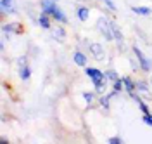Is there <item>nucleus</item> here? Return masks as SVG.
Listing matches in <instances>:
<instances>
[{
    "label": "nucleus",
    "instance_id": "1",
    "mask_svg": "<svg viewBox=\"0 0 152 144\" xmlns=\"http://www.w3.org/2000/svg\"><path fill=\"white\" fill-rule=\"evenodd\" d=\"M97 28L100 30V33L104 35L105 40H114V31H113L111 19H107L105 16H100L99 21H97Z\"/></svg>",
    "mask_w": 152,
    "mask_h": 144
},
{
    "label": "nucleus",
    "instance_id": "2",
    "mask_svg": "<svg viewBox=\"0 0 152 144\" xmlns=\"http://www.w3.org/2000/svg\"><path fill=\"white\" fill-rule=\"evenodd\" d=\"M133 54L137 56V59H138V64H140V68H142L143 71H151V69H152V63H151V59L145 58V56L142 54V50L137 47V45L133 47Z\"/></svg>",
    "mask_w": 152,
    "mask_h": 144
},
{
    "label": "nucleus",
    "instance_id": "3",
    "mask_svg": "<svg viewBox=\"0 0 152 144\" xmlns=\"http://www.w3.org/2000/svg\"><path fill=\"white\" fill-rule=\"evenodd\" d=\"M85 71H86V75L90 77V80L94 82V85H99V83H102V82L107 80L104 73H102V71H99L97 68H86Z\"/></svg>",
    "mask_w": 152,
    "mask_h": 144
},
{
    "label": "nucleus",
    "instance_id": "4",
    "mask_svg": "<svg viewBox=\"0 0 152 144\" xmlns=\"http://www.w3.org/2000/svg\"><path fill=\"white\" fill-rule=\"evenodd\" d=\"M90 50H92V56H94L97 61H102L105 58V52H104V47L100 44H90Z\"/></svg>",
    "mask_w": 152,
    "mask_h": 144
},
{
    "label": "nucleus",
    "instance_id": "5",
    "mask_svg": "<svg viewBox=\"0 0 152 144\" xmlns=\"http://www.w3.org/2000/svg\"><path fill=\"white\" fill-rule=\"evenodd\" d=\"M0 7H2L4 14H16L14 0H0Z\"/></svg>",
    "mask_w": 152,
    "mask_h": 144
},
{
    "label": "nucleus",
    "instance_id": "6",
    "mask_svg": "<svg viewBox=\"0 0 152 144\" xmlns=\"http://www.w3.org/2000/svg\"><path fill=\"white\" fill-rule=\"evenodd\" d=\"M76 16H78L80 21H86L88 16H90V9H88L86 5H80V7L76 9Z\"/></svg>",
    "mask_w": 152,
    "mask_h": 144
},
{
    "label": "nucleus",
    "instance_id": "7",
    "mask_svg": "<svg viewBox=\"0 0 152 144\" xmlns=\"http://www.w3.org/2000/svg\"><path fill=\"white\" fill-rule=\"evenodd\" d=\"M2 31L4 33H21V26H19L18 23H12V24H4L2 26Z\"/></svg>",
    "mask_w": 152,
    "mask_h": 144
},
{
    "label": "nucleus",
    "instance_id": "8",
    "mask_svg": "<svg viewBox=\"0 0 152 144\" xmlns=\"http://www.w3.org/2000/svg\"><path fill=\"white\" fill-rule=\"evenodd\" d=\"M38 24H40L42 28H45V30L52 28V26H50V19H48V14L42 12V14H40V18H38Z\"/></svg>",
    "mask_w": 152,
    "mask_h": 144
},
{
    "label": "nucleus",
    "instance_id": "9",
    "mask_svg": "<svg viewBox=\"0 0 152 144\" xmlns=\"http://www.w3.org/2000/svg\"><path fill=\"white\" fill-rule=\"evenodd\" d=\"M121 80H123V83H124V90H126L128 94H132L133 90H135V85H137V83H135L130 77H123Z\"/></svg>",
    "mask_w": 152,
    "mask_h": 144
},
{
    "label": "nucleus",
    "instance_id": "10",
    "mask_svg": "<svg viewBox=\"0 0 152 144\" xmlns=\"http://www.w3.org/2000/svg\"><path fill=\"white\" fill-rule=\"evenodd\" d=\"M52 18H54L56 21H61V23H66V21H67V18L64 16V12L61 10V7H59V5L54 9V12H52Z\"/></svg>",
    "mask_w": 152,
    "mask_h": 144
},
{
    "label": "nucleus",
    "instance_id": "11",
    "mask_svg": "<svg viewBox=\"0 0 152 144\" xmlns=\"http://www.w3.org/2000/svg\"><path fill=\"white\" fill-rule=\"evenodd\" d=\"M73 59H75V64H78V66H85L86 64V56L83 52H75Z\"/></svg>",
    "mask_w": 152,
    "mask_h": 144
},
{
    "label": "nucleus",
    "instance_id": "12",
    "mask_svg": "<svg viewBox=\"0 0 152 144\" xmlns=\"http://www.w3.org/2000/svg\"><path fill=\"white\" fill-rule=\"evenodd\" d=\"M111 24H113V31H114V40L121 45V44H123V35H121V30L118 28V24H116L114 21H111Z\"/></svg>",
    "mask_w": 152,
    "mask_h": 144
},
{
    "label": "nucleus",
    "instance_id": "13",
    "mask_svg": "<svg viewBox=\"0 0 152 144\" xmlns=\"http://www.w3.org/2000/svg\"><path fill=\"white\" fill-rule=\"evenodd\" d=\"M50 30H52V37H54L56 40H59V42L64 40V35H66V33H64L62 28H56V26H54V28H50Z\"/></svg>",
    "mask_w": 152,
    "mask_h": 144
},
{
    "label": "nucleus",
    "instance_id": "14",
    "mask_svg": "<svg viewBox=\"0 0 152 144\" xmlns=\"http://www.w3.org/2000/svg\"><path fill=\"white\" fill-rule=\"evenodd\" d=\"M19 77H21V80H29V77H31V69H29L28 64L23 66V68H19Z\"/></svg>",
    "mask_w": 152,
    "mask_h": 144
},
{
    "label": "nucleus",
    "instance_id": "15",
    "mask_svg": "<svg viewBox=\"0 0 152 144\" xmlns=\"http://www.w3.org/2000/svg\"><path fill=\"white\" fill-rule=\"evenodd\" d=\"M132 10L135 14H140V16H149V14H152L151 7H132Z\"/></svg>",
    "mask_w": 152,
    "mask_h": 144
},
{
    "label": "nucleus",
    "instance_id": "16",
    "mask_svg": "<svg viewBox=\"0 0 152 144\" xmlns=\"http://www.w3.org/2000/svg\"><path fill=\"white\" fill-rule=\"evenodd\" d=\"M135 89H137V90H140L143 96H149V87H147V83H145V82H137Z\"/></svg>",
    "mask_w": 152,
    "mask_h": 144
},
{
    "label": "nucleus",
    "instance_id": "17",
    "mask_svg": "<svg viewBox=\"0 0 152 144\" xmlns=\"http://www.w3.org/2000/svg\"><path fill=\"white\" fill-rule=\"evenodd\" d=\"M104 75H105V78H107L109 82H116L118 78H121L119 75H118V73H116V71H114V69H107V71H105Z\"/></svg>",
    "mask_w": 152,
    "mask_h": 144
},
{
    "label": "nucleus",
    "instance_id": "18",
    "mask_svg": "<svg viewBox=\"0 0 152 144\" xmlns=\"http://www.w3.org/2000/svg\"><path fill=\"white\" fill-rule=\"evenodd\" d=\"M114 85H113V89L114 90H116V92H121V89H123V80H121V78H118V80H116V82H113Z\"/></svg>",
    "mask_w": 152,
    "mask_h": 144
},
{
    "label": "nucleus",
    "instance_id": "19",
    "mask_svg": "<svg viewBox=\"0 0 152 144\" xmlns=\"http://www.w3.org/2000/svg\"><path fill=\"white\" fill-rule=\"evenodd\" d=\"M95 94H97V92H85V94H83V99H85L86 103L90 104V103L95 99Z\"/></svg>",
    "mask_w": 152,
    "mask_h": 144
},
{
    "label": "nucleus",
    "instance_id": "20",
    "mask_svg": "<svg viewBox=\"0 0 152 144\" xmlns=\"http://www.w3.org/2000/svg\"><path fill=\"white\" fill-rule=\"evenodd\" d=\"M143 123L149 125V127H152V113H147V115H143Z\"/></svg>",
    "mask_w": 152,
    "mask_h": 144
},
{
    "label": "nucleus",
    "instance_id": "21",
    "mask_svg": "<svg viewBox=\"0 0 152 144\" xmlns=\"http://www.w3.org/2000/svg\"><path fill=\"white\" fill-rule=\"evenodd\" d=\"M104 90H105V82L99 83V85H95V92H97V94H104Z\"/></svg>",
    "mask_w": 152,
    "mask_h": 144
},
{
    "label": "nucleus",
    "instance_id": "22",
    "mask_svg": "<svg viewBox=\"0 0 152 144\" xmlns=\"http://www.w3.org/2000/svg\"><path fill=\"white\" fill-rule=\"evenodd\" d=\"M26 64H28V59H26V56H21V58L18 59V66L23 68V66H26Z\"/></svg>",
    "mask_w": 152,
    "mask_h": 144
},
{
    "label": "nucleus",
    "instance_id": "23",
    "mask_svg": "<svg viewBox=\"0 0 152 144\" xmlns=\"http://www.w3.org/2000/svg\"><path fill=\"white\" fill-rule=\"evenodd\" d=\"M107 143H109V144H121V143H123V139H121V137H109V139H107Z\"/></svg>",
    "mask_w": 152,
    "mask_h": 144
},
{
    "label": "nucleus",
    "instance_id": "24",
    "mask_svg": "<svg viewBox=\"0 0 152 144\" xmlns=\"http://www.w3.org/2000/svg\"><path fill=\"white\" fill-rule=\"evenodd\" d=\"M104 4L107 5V7H109V10H113V12H114V10H118V9H116V5H114L113 0H104Z\"/></svg>",
    "mask_w": 152,
    "mask_h": 144
},
{
    "label": "nucleus",
    "instance_id": "25",
    "mask_svg": "<svg viewBox=\"0 0 152 144\" xmlns=\"http://www.w3.org/2000/svg\"><path fill=\"white\" fill-rule=\"evenodd\" d=\"M151 83H152V80H151Z\"/></svg>",
    "mask_w": 152,
    "mask_h": 144
}]
</instances>
